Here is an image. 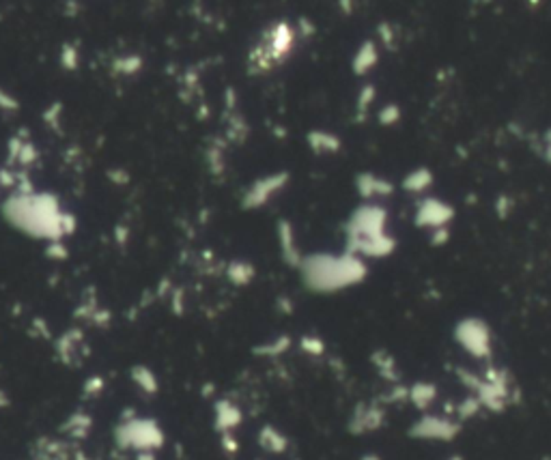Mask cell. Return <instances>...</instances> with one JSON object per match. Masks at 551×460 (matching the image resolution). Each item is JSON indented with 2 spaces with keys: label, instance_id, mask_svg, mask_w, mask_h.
Returning <instances> with one entry per match:
<instances>
[{
  "label": "cell",
  "instance_id": "cell-14",
  "mask_svg": "<svg viewBox=\"0 0 551 460\" xmlns=\"http://www.w3.org/2000/svg\"><path fill=\"white\" fill-rule=\"evenodd\" d=\"M356 187H358L360 196L366 198L368 203H375V200L386 198V196L392 194V185L386 179L377 177V175H360L358 181H356Z\"/></svg>",
  "mask_w": 551,
  "mask_h": 460
},
{
  "label": "cell",
  "instance_id": "cell-12",
  "mask_svg": "<svg viewBox=\"0 0 551 460\" xmlns=\"http://www.w3.org/2000/svg\"><path fill=\"white\" fill-rule=\"evenodd\" d=\"M256 441H258L260 450L267 452V454H274V456H280L288 450V437L274 424H265L263 428H260Z\"/></svg>",
  "mask_w": 551,
  "mask_h": 460
},
{
  "label": "cell",
  "instance_id": "cell-23",
  "mask_svg": "<svg viewBox=\"0 0 551 460\" xmlns=\"http://www.w3.org/2000/svg\"><path fill=\"white\" fill-rule=\"evenodd\" d=\"M252 275H254V269L246 263H237V265L230 267V278L239 284H248L252 280Z\"/></svg>",
  "mask_w": 551,
  "mask_h": 460
},
{
  "label": "cell",
  "instance_id": "cell-2",
  "mask_svg": "<svg viewBox=\"0 0 551 460\" xmlns=\"http://www.w3.org/2000/svg\"><path fill=\"white\" fill-rule=\"evenodd\" d=\"M347 252L360 258H386L396 250V239L388 233V211L377 205L366 203L356 209L344 226Z\"/></svg>",
  "mask_w": 551,
  "mask_h": 460
},
{
  "label": "cell",
  "instance_id": "cell-17",
  "mask_svg": "<svg viewBox=\"0 0 551 460\" xmlns=\"http://www.w3.org/2000/svg\"><path fill=\"white\" fill-rule=\"evenodd\" d=\"M308 145L314 153L328 155V153H336L340 149V140L330 131H312L308 136Z\"/></svg>",
  "mask_w": 551,
  "mask_h": 460
},
{
  "label": "cell",
  "instance_id": "cell-26",
  "mask_svg": "<svg viewBox=\"0 0 551 460\" xmlns=\"http://www.w3.org/2000/svg\"><path fill=\"white\" fill-rule=\"evenodd\" d=\"M450 239V228H438V230H433L431 233V243L433 245H444L448 243Z\"/></svg>",
  "mask_w": 551,
  "mask_h": 460
},
{
  "label": "cell",
  "instance_id": "cell-29",
  "mask_svg": "<svg viewBox=\"0 0 551 460\" xmlns=\"http://www.w3.org/2000/svg\"><path fill=\"white\" fill-rule=\"evenodd\" d=\"M448 460H463V458H461V456H450Z\"/></svg>",
  "mask_w": 551,
  "mask_h": 460
},
{
  "label": "cell",
  "instance_id": "cell-21",
  "mask_svg": "<svg viewBox=\"0 0 551 460\" xmlns=\"http://www.w3.org/2000/svg\"><path fill=\"white\" fill-rule=\"evenodd\" d=\"M300 349H302L306 355H310V357H321V355L326 353V342L319 338V336L308 333V336H304V338L300 340Z\"/></svg>",
  "mask_w": 551,
  "mask_h": 460
},
{
  "label": "cell",
  "instance_id": "cell-8",
  "mask_svg": "<svg viewBox=\"0 0 551 460\" xmlns=\"http://www.w3.org/2000/svg\"><path fill=\"white\" fill-rule=\"evenodd\" d=\"M452 217H454V209L448 203H444V200H440V198L426 196L416 207L414 222L418 228H426L433 233V230H438V228H448Z\"/></svg>",
  "mask_w": 551,
  "mask_h": 460
},
{
  "label": "cell",
  "instance_id": "cell-13",
  "mask_svg": "<svg viewBox=\"0 0 551 460\" xmlns=\"http://www.w3.org/2000/svg\"><path fill=\"white\" fill-rule=\"evenodd\" d=\"M244 422L242 409L230 400H220L216 405V428L220 433H233V430Z\"/></svg>",
  "mask_w": 551,
  "mask_h": 460
},
{
  "label": "cell",
  "instance_id": "cell-16",
  "mask_svg": "<svg viewBox=\"0 0 551 460\" xmlns=\"http://www.w3.org/2000/svg\"><path fill=\"white\" fill-rule=\"evenodd\" d=\"M377 61H379V52H377V45L372 41H364L360 45V50L356 52V56H354L351 67H354V71L358 76H366L377 65Z\"/></svg>",
  "mask_w": 551,
  "mask_h": 460
},
{
  "label": "cell",
  "instance_id": "cell-7",
  "mask_svg": "<svg viewBox=\"0 0 551 460\" xmlns=\"http://www.w3.org/2000/svg\"><path fill=\"white\" fill-rule=\"evenodd\" d=\"M388 419V411L386 405L382 400H366V402H358L351 411V417L347 422V430L351 435H370L382 430L384 424Z\"/></svg>",
  "mask_w": 551,
  "mask_h": 460
},
{
  "label": "cell",
  "instance_id": "cell-9",
  "mask_svg": "<svg viewBox=\"0 0 551 460\" xmlns=\"http://www.w3.org/2000/svg\"><path fill=\"white\" fill-rule=\"evenodd\" d=\"M278 245H280L282 261L288 267H300L302 265L304 254H302V247H300V241H298V235H295V228L291 226V222H286V220L278 222Z\"/></svg>",
  "mask_w": 551,
  "mask_h": 460
},
{
  "label": "cell",
  "instance_id": "cell-18",
  "mask_svg": "<svg viewBox=\"0 0 551 460\" xmlns=\"http://www.w3.org/2000/svg\"><path fill=\"white\" fill-rule=\"evenodd\" d=\"M431 183H433L431 172H428L426 168H418V170L412 172V175L405 177L403 187L407 189V192H412V194H424V192L431 187Z\"/></svg>",
  "mask_w": 551,
  "mask_h": 460
},
{
  "label": "cell",
  "instance_id": "cell-20",
  "mask_svg": "<svg viewBox=\"0 0 551 460\" xmlns=\"http://www.w3.org/2000/svg\"><path fill=\"white\" fill-rule=\"evenodd\" d=\"M288 349H291V338H288V336H278L276 340H270V342L263 344V347H258L256 353L260 357H280Z\"/></svg>",
  "mask_w": 551,
  "mask_h": 460
},
{
  "label": "cell",
  "instance_id": "cell-6",
  "mask_svg": "<svg viewBox=\"0 0 551 460\" xmlns=\"http://www.w3.org/2000/svg\"><path fill=\"white\" fill-rule=\"evenodd\" d=\"M461 422L446 413H422L407 430L414 441L428 443H450L461 435Z\"/></svg>",
  "mask_w": 551,
  "mask_h": 460
},
{
  "label": "cell",
  "instance_id": "cell-3",
  "mask_svg": "<svg viewBox=\"0 0 551 460\" xmlns=\"http://www.w3.org/2000/svg\"><path fill=\"white\" fill-rule=\"evenodd\" d=\"M456 379L463 387H468L472 396L480 402V407L491 413H504L512 402V383L504 368L487 366L480 375L466 368H456Z\"/></svg>",
  "mask_w": 551,
  "mask_h": 460
},
{
  "label": "cell",
  "instance_id": "cell-5",
  "mask_svg": "<svg viewBox=\"0 0 551 460\" xmlns=\"http://www.w3.org/2000/svg\"><path fill=\"white\" fill-rule=\"evenodd\" d=\"M293 45H295V31L288 24L280 22L267 33L265 41L254 50L252 63H254L256 69L278 67L286 59V56L291 54Z\"/></svg>",
  "mask_w": 551,
  "mask_h": 460
},
{
  "label": "cell",
  "instance_id": "cell-22",
  "mask_svg": "<svg viewBox=\"0 0 551 460\" xmlns=\"http://www.w3.org/2000/svg\"><path fill=\"white\" fill-rule=\"evenodd\" d=\"M382 402L384 405H400V402H407V387L400 385V383H394Z\"/></svg>",
  "mask_w": 551,
  "mask_h": 460
},
{
  "label": "cell",
  "instance_id": "cell-1",
  "mask_svg": "<svg viewBox=\"0 0 551 460\" xmlns=\"http://www.w3.org/2000/svg\"><path fill=\"white\" fill-rule=\"evenodd\" d=\"M298 269L302 273L306 289L319 295H332V293L347 291V289H351V286L362 284L368 275L366 261L351 252L308 254L302 258V265Z\"/></svg>",
  "mask_w": 551,
  "mask_h": 460
},
{
  "label": "cell",
  "instance_id": "cell-28",
  "mask_svg": "<svg viewBox=\"0 0 551 460\" xmlns=\"http://www.w3.org/2000/svg\"><path fill=\"white\" fill-rule=\"evenodd\" d=\"M360 460H382V456H377V454H364V456H360Z\"/></svg>",
  "mask_w": 551,
  "mask_h": 460
},
{
  "label": "cell",
  "instance_id": "cell-19",
  "mask_svg": "<svg viewBox=\"0 0 551 460\" xmlns=\"http://www.w3.org/2000/svg\"><path fill=\"white\" fill-rule=\"evenodd\" d=\"M480 411H482L480 402L476 400V396L470 394V396H466V398L459 400L456 405H454V409H452V417H456V419L463 424V422H468V419L476 417Z\"/></svg>",
  "mask_w": 551,
  "mask_h": 460
},
{
  "label": "cell",
  "instance_id": "cell-10",
  "mask_svg": "<svg viewBox=\"0 0 551 460\" xmlns=\"http://www.w3.org/2000/svg\"><path fill=\"white\" fill-rule=\"evenodd\" d=\"M286 181H288L286 172H278V175H274V177H267L263 181H258L248 192V207H260V205L270 203L274 196H278L284 189Z\"/></svg>",
  "mask_w": 551,
  "mask_h": 460
},
{
  "label": "cell",
  "instance_id": "cell-4",
  "mask_svg": "<svg viewBox=\"0 0 551 460\" xmlns=\"http://www.w3.org/2000/svg\"><path fill=\"white\" fill-rule=\"evenodd\" d=\"M454 342L470 357L484 361L493 355V333L487 321L478 316H466L454 325Z\"/></svg>",
  "mask_w": 551,
  "mask_h": 460
},
{
  "label": "cell",
  "instance_id": "cell-25",
  "mask_svg": "<svg viewBox=\"0 0 551 460\" xmlns=\"http://www.w3.org/2000/svg\"><path fill=\"white\" fill-rule=\"evenodd\" d=\"M372 99H375V86H364V91H362V95L358 97V110H368V106L372 103Z\"/></svg>",
  "mask_w": 551,
  "mask_h": 460
},
{
  "label": "cell",
  "instance_id": "cell-24",
  "mask_svg": "<svg viewBox=\"0 0 551 460\" xmlns=\"http://www.w3.org/2000/svg\"><path fill=\"white\" fill-rule=\"evenodd\" d=\"M400 119V110L396 106H386L382 112H379V121L384 125H394L396 121Z\"/></svg>",
  "mask_w": 551,
  "mask_h": 460
},
{
  "label": "cell",
  "instance_id": "cell-11",
  "mask_svg": "<svg viewBox=\"0 0 551 460\" xmlns=\"http://www.w3.org/2000/svg\"><path fill=\"white\" fill-rule=\"evenodd\" d=\"M440 398V389L431 381H416L407 387V402L420 413H428Z\"/></svg>",
  "mask_w": 551,
  "mask_h": 460
},
{
  "label": "cell",
  "instance_id": "cell-27",
  "mask_svg": "<svg viewBox=\"0 0 551 460\" xmlns=\"http://www.w3.org/2000/svg\"><path fill=\"white\" fill-rule=\"evenodd\" d=\"M545 155L551 161V131H547V136H545Z\"/></svg>",
  "mask_w": 551,
  "mask_h": 460
},
{
  "label": "cell",
  "instance_id": "cell-15",
  "mask_svg": "<svg viewBox=\"0 0 551 460\" xmlns=\"http://www.w3.org/2000/svg\"><path fill=\"white\" fill-rule=\"evenodd\" d=\"M370 361L377 370V375H379L384 381H388L390 385L398 383L400 381V370H398V364L396 359L388 353V351H375L370 355Z\"/></svg>",
  "mask_w": 551,
  "mask_h": 460
}]
</instances>
